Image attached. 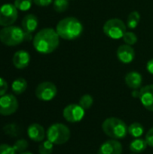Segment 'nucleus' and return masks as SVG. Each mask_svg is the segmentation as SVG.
<instances>
[{
    "mask_svg": "<svg viewBox=\"0 0 153 154\" xmlns=\"http://www.w3.org/2000/svg\"><path fill=\"white\" fill-rule=\"evenodd\" d=\"M56 32L60 38L71 41L78 38L82 34L83 25L76 17H66L58 23Z\"/></svg>",
    "mask_w": 153,
    "mask_h": 154,
    "instance_id": "obj_2",
    "label": "nucleus"
},
{
    "mask_svg": "<svg viewBox=\"0 0 153 154\" xmlns=\"http://www.w3.org/2000/svg\"><path fill=\"white\" fill-rule=\"evenodd\" d=\"M145 141L147 142L148 146L153 148V127L147 132L145 135Z\"/></svg>",
    "mask_w": 153,
    "mask_h": 154,
    "instance_id": "obj_30",
    "label": "nucleus"
},
{
    "mask_svg": "<svg viewBox=\"0 0 153 154\" xmlns=\"http://www.w3.org/2000/svg\"><path fill=\"white\" fill-rule=\"evenodd\" d=\"M123 40H124V42L126 44L133 46V45H134L137 42L138 38H137V36H136V34L134 32H127L126 31V32L123 36Z\"/></svg>",
    "mask_w": 153,
    "mask_h": 154,
    "instance_id": "obj_26",
    "label": "nucleus"
},
{
    "mask_svg": "<svg viewBox=\"0 0 153 154\" xmlns=\"http://www.w3.org/2000/svg\"><path fill=\"white\" fill-rule=\"evenodd\" d=\"M103 132L112 139H124L128 133V126L118 117H108L102 124Z\"/></svg>",
    "mask_w": 153,
    "mask_h": 154,
    "instance_id": "obj_4",
    "label": "nucleus"
},
{
    "mask_svg": "<svg viewBox=\"0 0 153 154\" xmlns=\"http://www.w3.org/2000/svg\"><path fill=\"white\" fill-rule=\"evenodd\" d=\"M27 88V81L23 78H18L12 83V90L16 95L23 94Z\"/></svg>",
    "mask_w": 153,
    "mask_h": 154,
    "instance_id": "obj_19",
    "label": "nucleus"
},
{
    "mask_svg": "<svg viewBox=\"0 0 153 154\" xmlns=\"http://www.w3.org/2000/svg\"><path fill=\"white\" fill-rule=\"evenodd\" d=\"M132 95H133V97H135V98L139 97H140V90H138V89H133Z\"/></svg>",
    "mask_w": 153,
    "mask_h": 154,
    "instance_id": "obj_33",
    "label": "nucleus"
},
{
    "mask_svg": "<svg viewBox=\"0 0 153 154\" xmlns=\"http://www.w3.org/2000/svg\"><path fill=\"white\" fill-rule=\"evenodd\" d=\"M54 0H32V2L38 6H48Z\"/></svg>",
    "mask_w": 153,
    "mask_h": 154,
    "instance_id": "obj_31",
    "label": "nucleus"
},
{
    "mask_svg": "<svg viewBox=\"0 0 153 154\" xmlns=\"http://www.w3.org/2000/svg\"><path fill=\"white\" fill-rule=\"evenodd\" d=\"M85 116V110L78 104H69L63 109V117L69 123L80 122Z\"/></svg>",
    "mask_w": 153,
    "mask_h": 154,
    "instance_id": "obj_10",
    "label": "nucleus"
},
{
    "mask_svg": "<svg viewBox=\"0 0 153 154\" xmlns=\"http://www.w3.org/2000/svg\"><path fill=\"white\" fill-rule=\"evenodd\" d=\"M32 0H15L14 5L20 11H28L32 5Z\"/></svg>",
    "mask_w": 153,
    "mask_h": 154,
    "instance_id": "obj_25",
    "label": "nucleus"
},
{
    "mask_svg": "<svg viewBox=\"0 0 153 154\" xmlns=\"http://www.w3.org/2000/svg\"><path fill=\"white\" fill-rule=\"evenodd\" d=\"M58 89L55 84L50 81L40 83L35 89V96L39 100L48 102L52 100L57 95Z\"/></svg>",
    "mask_w": 153,
    "mask_h": 154,
    "instance_id": "obj_7",
    "label": "nucleus"
},
{
    "mask_svg": "<svg viewBox=\"0 0 153 154\" xmlns=\"http://www.w3.org/2000/svg\"><path fill=\"white\" fill-rule=\"evenodd\" d=\"M16 151L14 146L8 144H0V154H16Z\"/></svg>",
    "mask_w": 153,
    "mask_h": 154,
    "instance_id": "obj_28",
    "label": "nucleus"
},
{
    "mask_svg": "<svg viewBox=\"0 0 153 154\" xmlns=\"http://www.w3.org/2000/svg\"><path fill=\"white\" fill-rule=\"evenodd\" d=\"M27 134L32 141L37 143H41L46 136V133L43 126L39 124L30 125L27 129Z\"/></svg>",
    "mask_w": 153,
    "mask_h": 154,
    "instance_id": "obj_14",
    "label": "nucleus"
},
{
    "mask_svg": "<svg viewBox=\"0 0 153 154\" xmlns=\"http://www.w3.org/2000/svg\"><path fill=\"white\" fill-rule=\"evenodd\" d=\"M147 142L145 141V139H139L136 138L135 140H133L131 143H130V151L133 153H142V152H144L147 149Z\"/></svg>",
    "mask_w": 153,
    "mask_h": 154,
    "instance_id": "obj_18",
    "label": "nucleus"
},
{
    "mask_svg": "<svg viewBox=\"0 0 153 154\" xmlns=\"http://www.w3.org/2000/svg\"><path fill=\"white\" fill-rule=\"evenodd\" d=\"M69 5V0H54L53 1V8L58 13L65 12Z\"/></svg>",
    "mask_w": 153,
    "mask_h": 154,
    "instance_id": "obj_23",
    "label": "nucleus"
},
{
    "mask_svg": "<svg viewBox=\"0 0 153 154\" xmlns=\"http://www.w3.org/2000/svg\"><path fill=\"white\" fill-rule=\"evenodd\" d=\"M94 103V99H93V97L89 94H85L83 95L80 99H79V102H78V105L84 109V110H87L89 109L92 105Z\"/></svg>",
    "mask_w": 153,
    "mask_h": 154,
    "instance_id": "obj_22",
    "label": "nucleus"
},
{
    "mask_svg": "<svg viewBox=\"0 0 153 154\" xmlns=\"http://www.w3.org/2000/svg\"><path fill=\"white\" fill-rule=\"evenodd\" d=\"M22 27L26 33L32 34L38 27V18L32 14H26L22 21Z\"/></svg>",
    "mask_w": 153,
    "mask_h": 154,
    "instance_id": "obj_17",
    "label": "nucleus"
},
{
    "mask_svg": "<svg viewBox=\"0 0 153 154\" xmlns=\"http://www.w3.org/2000/svg\"><path fill=\"white\" fill-rule=\"evenodd\" d=\"M53 143L47 141H42L39 146V153L40 154H51L53 152Z\"/></svg>",
    "mask_w": 153,
    "mask_h": 154,
    "instance_id": "obj_24",
    "label": "nucleus"
},
{
    "mask_svg": "<svg viewBox=\"0 0 153 154\" xmlns=\"http://www.w3.org/2000/svg\"><path fill=\"white\" fill-rule=\"evenodd\" d=\"M7 89H8V84H7V82L3 78L0 77V97L5 95Z\"/></svg>",
    "mask_w": 153,
    "mask_h": 154,
    "instance_id": "obj_29",
    "label": "nucleus"
},
{
    "mask_svg": "<svg viewBox=\"0 0 153 154\" xmlns=\"http://www.w3.org/2000/svg\"><path fill=\"white\" fill-rule=\"evenodd\" d=\"M18 17V9L14 5L5 4L0 6V25L6 27L12 25Z\"/></svg>",
    "mask_w": 153,
    "mask_h": 154,
    "instance_id": "obj_8",
    "label": "nucleus"
},
{
    "mask_svg": "<svg viewBox=\"0 0 153 154\" xmlns=\"http://www.w3.org/2000/svg\"><path fill=\"white\" fill-rule=\"evenodd\" d=\"M116 55L118 60L124 64L131 63L135 57V51L134 49L128 44H123L118 47L116 51Z\"/></svg>",
    "mask_w": 153,
    "mask_h": 154,
    "instance_id": "obj_13",
    "label": "nucleus"
},
{
    "mask_svg": "<svg viewBox=\"0 0 153 154\" xmlns=\"http://www.w3.org/2000/svg\"><path fill=\"white\" fill-rule=\"evenodd\" d=\"M146 68H147V70L149 71V73H151V74H152L153 75V59L150 60L148 61Z\"/></svg>",
    "mask_w": 153,
    "mask_h": 154,
    "instance_id": "obj_32",
    "label": "nucleus"
},
{
    "mask_svg": "<svg viewBox=\"0 0 153 154\" xmlns=\"http://www.w3.org/2000/svg\"><path fill=\"white\" fill-rule=\"evenodd\" d=\"M125 84L128 88L132 89H138L142 87V77L139 72L131 71L126 74L124 78Z\"/></svg>",
    "mask_w": 153,
    "mask_h": 154,
    "instance_id": "obj_16",
    "label": "nucleus"
},
{
    "mask_svg": "<svg viewBox=\"0 0 153 154\" xmlns=\"http://www.w3.org/2000/svg\"><path fill=\"white\" fill-rule=\"evenodd\" d=\"M123 146L121 143L115 139L106 141L101 144L98 150V154H122Z\"/></svg>",
    "mask_w": 153,
    "mask_h": 154,
    "instance_id": "obj_12",
    "label": "nucleus"
},
{
    "mask_svg": "<svg viewBox=\"0 0 153 154\" xmlns=\"http://www.w3.org/2000/svg\"><path fill=\"white\" fill-rule=\"evenodd\" d=\"M131 154H136V153H131Z\"/></svg>",
    "mask_w": 153,
    "mask_h": 154,
    "instance_id": "obj_35",
    "label": "nucleus"
},
{
    "mask_svg": "<svg viewBox=\"0 0 153 154\" xmlns=\"http://www.w3.org/2000/svg\"><path fill=\"white\" fill-rule=\"evenodd\" d=\"M60 44V36L56 30L44 28L39 31L33 38L34 49L41 54L53 52Z\"/></svg>",
    "mask_w": 153,
    "mask_h": 154,
    "instance_id": "obj_1",
    "label": "nucleus"
},
{
    "mask_svg": "<svg viewBox=\"0 0 153 154\" xmlns=\"http://www.w3.org/2000/svg\"><path fill=\"white\" fill-rule=\"evenodd\" d=\"M19 154H32V152H21Z\"/></svg>",
    "mask_w": 153,
    "mask_h": 154,
    "instance_id": "obj_34",
    "label": "nucleus"
},
{
    "mask_svg": "<svg viewBox=\"0 0 153 154\" xmlns=\"http://www.w3.org/2000/svg\"><path fill=\"white\" fill-rule=\"evenodd\" d=\"M141 20V14L137 11H133L129 14L127 18V27L129 29H135Z\"/></svg>",
    "mask_w": 153,
    "mask_h": 154,
    "instance_id": "obj_21",
    "label": "nucleus"
},
{
    "mask_svg": "<svg viewBox=\"0 0 153 154\" xmlns=\"http://www.w3.org/2000/svg\"><path fill=\"white\" fill-rule=\"evenodd\" d=\"M140 101L143 107L153 112V85H147L142 87L140 90Z\"/></svg>",
    "mask_w": 153,
    "mask_h": 154,
    "instance_id": "obj_11",
    "label": "nucleus"
},
{
    "mask_svg": "<svg viewBox=\"0 0 153 154\" xmlns=\"http://www.w3.org/2000/svg\"><path fill=\"white\" fill-rule=\"evenodd\" d=\"M30 60H31V57H30L29 52H27L26 51H23V50L16 51L14 54V57L12 60L14 66L19 69H25L29 65Z\"/></svg>",
    "mask_w": 153,
    "mask_h": 154,
    "instance_id": "obj_15",
    "label": "nucleus"
},
{
    "mask_svg": "<svg viewBox=\"0 0 153 154\" xmlns=\"http://www.w3.org/2000/svg\"><path fill=\"white\" fill-rule=\"evenodd\" d=\"M47 140L51 142L53 144L61 145L66 143L70 138V130L68 126L63 124L56 123L51 125L46 133Z\"/></svg>",
    "mask_w": 153,
    "mask_h": 154,
    "instance_id": "obj_5",
    "label": "nucleus"
},
{
    "mask_svg": "<svg viewBox=\"0 0 153 154\" xmlns=\"http://www.w3.org/2000/svg\"><path fill=\"white\" fill-rule=\"evenodd\" d=\"M32 34L26 33L23 28L18 26H6L0 31V41L6 46H16L23 41H30Z\"/></svg>",
    "mask_w": 153,
    "mask_h": 154,
    "instance_id": "obj_3",
    "label": "nucleus"
},
{
    "mask_svg": "<svg viewBox=\"0 0 153 154\" xmlns=\"http://www.w3.org/2000/svg\"><path fill=\"white\" fill-rule=\"evenodd\" d=\"M27 147H28V143L24 139H21V140L16 141L15 143H14V150L16 151V152H19V153L25 152V150H26Z\"/></svg>",
    "mask_w": 153,
    "mask_h": 154,
    "instance_id": "obj_27",
    "label": "nucleus"
},
{
    "mask_svg": "<svg viewBox=\"0 0 153 154\" xmlns=\"http://www.w3.org/2000/svg\"><path fill=\"white\" fill-rule=\"evenodd\" d=\"M18 101L12 94H5L0 97V115L8 116L18 109Z\"/></svg>",
    "mask_w": 153,
    "mask_h": 154,
    "instance_id": "obj_9",
    "label": "nucleus"
},
{
    "mask_svg": "<svg viewBox=\"0 0 153 154\" xmlns=\"http://www.w3.org/2000/svg\"><path fill=\"white\" fill-rule=\"evenodd\" d=\"M103 31L107 37L114 40H119L122 39L126 32V25L121 19L112 18L105 23Z\"/></svg>",
    "mask_w": 153,
    "mask_h": 154,
    "instance_id": "obj_6",
    "label": "nucleus"
},
{
    "mask_svg": "<svg viewBox=\"0 0 153 154\" xmlns=\"http://www.w3.org/2000/svg\"><path fill=\"white\" fill-rule=\"evenodd\" d=\"M128 134L134 138H140L144 134V127L140 123H133L128 126Z\"/></svg>",
    "mask_w": 153,
    "mask_h": 154,
    "instance_id": "obj_20",
    "label": "nucleus"
}]
</instances>
